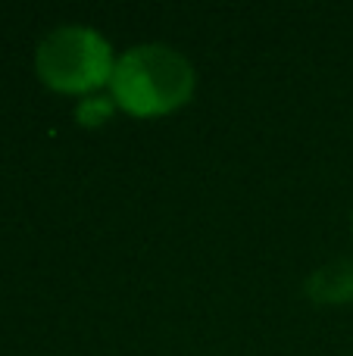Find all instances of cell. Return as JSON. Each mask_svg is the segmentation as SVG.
Listing matches in <instances>:
<instances>
[{"label":"cell","instance_id":"1","mask_svg":"<svg viewBox=\"0 0 353 356\" xmlns=\"http://www.w3.org/2000/svg\"><path fill=\"white\" fill-rule=\"evenodd\" d=\"M194 94V66L166 44H138L116 60L110 97L119 110L138 119L169 116Z\"/></svg>","mask_w":353,"mask_h":356},{"label":"cell","instance_id":"2","mask_svg":"<svg viewBox=\"0 0 353 356\" xmlns=\"http://www.w3.org/2000/svg\"><path fill=\"white\" fill-rule=\"evenodd\" d=\"M116 60L100 31L88 25H60L38 44L35 69L56 94H94L104 85L110 88Z\"/></svg>","mask_w":353,"mask_h":356},{"label":"cell","instance_id":"3","mask_svg":"<svg viewBox=\"0 0 353 356\" xmlns=\"http://www.w3.org/2000/svg\"><path fill=\"white\" fill-rule=\"evenodd\" d=\"M306 291L316 303H347L353 300V263L350 259H338L319 269L316 275L306 282Z\"/></svg>","mask_w":353,"mask_h":356},{"label":"cell","instance_id":"4","mask_svg":"<svg viewBox=\"0 0 353 356\" xmlns=\"http://www.w3.org/2000/svg\"><path fill=\"white\" fill-rule=\"evenodd\" d=\"M113 106H116L113 97H88V100H81V106L75 110V116H79L81 125H100L113 113Z\"/></svg>","mask_w":353,"mask_h":356},{"label":"cell","instance_id":"5","mask_svg":"<svg viewBox=\"0 0 353 356\" xmlns=\"http://www.w3.org/2000/svg\"><path fill=\"white\" fill-rule=\"evenodd\" d=\"M350 228H353V216H350Z\"/></svg>","mask_w":353,"mask_h":356}]
</instances>
